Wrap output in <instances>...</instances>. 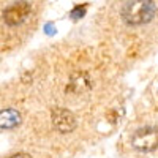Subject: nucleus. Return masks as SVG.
I'll list each match as a JSON object with an SVG mask.
<instances>
[{
	"label": "nucleus",
	"instance_id": "nucleus-2",
	"mask_svg": "<svg viewBox=\"0 0 158 158\" xmlns=\"http://www.w3.org/2000/svg\"><path fill=\"white\" fill-rule=\"evenodd\" d=\"M131 146L139 152H153L158 149V128L144 127L135 131L131 138Z\"/></svg>",
	"mask_w": 158,
	"mask_h": 158
},
{
	"label": "nucleus",
	"instance_id": "nucleus-4",
	"mask_svg": "<svg viewBox=\"0 0 158 158\" xmlns=\"http://www.w3.org/2000/svg\"><path fill=\"white\" fill-rule=\"evenodd\" d=\"M51 120L54 128L62 135L71 133L76 128V117L71 111L65 109V108H56L51 112Z\"/></svg>",
	"mask_w": 158,
	"mask_h": 158
},
{
	"label": "nucleus",
	"instance_id": "nucleus-8",
	"mask_svg": "<svg viewBox=\"0 0 158 158\" xmlns=\"http://www.w3.org/2000/svg\"><path fill=\"white\" fill-rule=\"evenodd\" d=\"M10 158H32L29 153H16V155H13V156H10Z\"/></svg>",
	"mask_w": 158,
	"mask_h": 158
},
{
	"label": "nucleus",
	"instance_id": "nucleus-5",
	"mask_svg": "<svg viewBox=\"0 0 158 158\" xmlns=\"http://www.w3.org/2000/svg\"><path fill=\"white\" fill-rule=\"evenodd\" d=\"M21 123V114L16 109H3L0 112V127L2 130H13Z\"/></svg>",
	"mask_w": 158,
	"mask_h": 158
},
{
	"label": "nucleus",
	"instance_id": "nucleus-1",
	"mask_svg": "<svg viewBox=\"0 0 158 158\" xmlns=\"http://www.w3.org/2000/svg\"><path fill=\"white\" fill-rule=\"evenodd\" d=\"M156 16L155 0H128L120 10L122 21L130 27L149 24Z\"/></svg>",
	"mask_w": 158,
	"mask_h": 158
},
{
	"label": "nucleus",
	"instance_id": "nucleus-7",
	"mask_svg": "<svg viewBox=\"0 0 158 158\" xmlns=\"http://www.w3.org/2000/svg\"><path fill=\"white\" fill-rule=\"evenodd\" d=\"M85 6L87 5H77L71 13H70V16L74 19V21H77V19H81L82 16H84V13H85Z\"/></svg>",
	"mask_w": 158,
	"mask_h": 158
},
{
	"label": "nucleus",
	"instance_id": "nucleus-3",
	"mask_svg": "<svg viewBox=\"0 0 158 158\" xmlns=\"http://www.w3.org/2000/svg\"><path fill=\"white\" fill-rule=\"evenodd\" d=\"M32 13V6L29 2L25 0H19V2L10 5L5 11H3V22L10 27H16L27 21V18Z\"/></svg>",
	"mask_w": 158,
	"mask_h": 158
},
{
	"label": "nucleus",
	"instance_id": "nucleus-6",
	"mask_svg": "<svg viewBox=\"0 0 158 158\" xmlns=\"http://www.w3.org/2000/svg\"><path fill=\"white\" fill-rule=\"evenodd\" d=\"M70 90H73L74 94H81V92H85L90 89V79L85 73H77V74H73L71 81H70V85H68Z\"/></svg>",
	"mask_w": 158,
	"mask_h": 158
}]
</instances>
